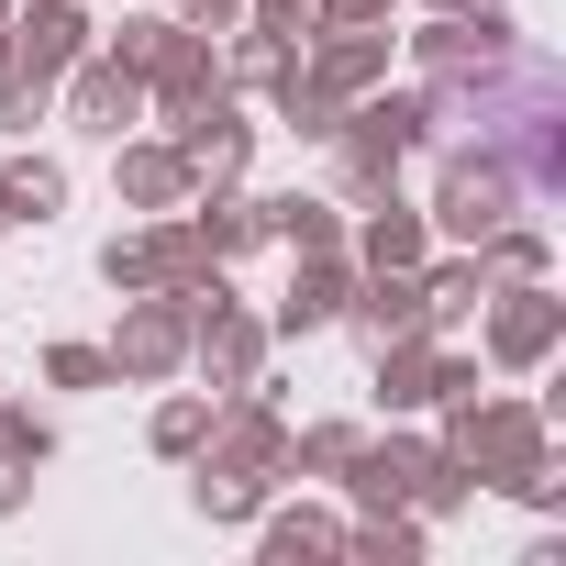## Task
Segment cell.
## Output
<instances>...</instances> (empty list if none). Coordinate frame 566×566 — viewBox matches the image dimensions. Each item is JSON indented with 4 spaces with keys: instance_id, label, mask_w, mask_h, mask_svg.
<instances>
[{
    "instance_id": "1",
    "label": "cell",
    "mask_w": 566,
    "mask_h": 566,
    "mask_svg": "<svg viewBox=\"0 0 566 566\" xmlns=\"http://www.w3.org/2000/svg\"><path fill=\"white\" fill-rule=\"evenodd\" d=\"M90 56V12L78 0H34V12L0 23V67H23V78H67Z\"/></svg>"
},
{
    "instance_id": "2",
    "label": "cell",
    "mask_w": 566,
    "mask_h": 566,
    "mask_svg": "<svg viewBox=\"0 0 566 566\" xmlns=\"http://www.w3.org/2000/svg\"><path fill=\"white\" fill-rule=\"evenodd\" d=\"M178 356H189V301H178V290H145L134 323L112 334V378H167Z\"/></svg>"
},
{
    "instance_id": "3",
    "label": "cell",
    "mask_w": 566,
    "mask_h": 566,
    "mask_svg": "<svg viewBox=\"0 0 566 566\" xmlns=\"http://www.w3.org/2000/svg\"><path fill=\"white\" fill-rule=\"evenodd\" d=\"M511 211V167L500 156H455L444 167V233H500Z\"/></svg>"
},
{
    "instance_id": "4",
    "label": "cell",
    "mask_w": 566,
    "mask_h": 566,
    "mask_svg": "<svg viewBox=\"0 0 566 566\" xmlns=\"http://www.w3.org/2000/svg\"><path fill=\"white\" fill-rule=\"evenodd\" d=\"M67 101H78V123H101V134H123V123L145 112V78H134L123 56H78V90H67Z\"/></svg>"
},
{
    "instance_id": "5",
    "label": "cell",
    "mask_w": 566,
    "mask_h": 566,
    "mask_svg": "<svg viewBox=\"0 0 566 566\" xmlns=\"http://www.w3.org/2000/svg\"><path fill=\"white\" fill-rule=\"evenodd\" d=\"M112 189H123L134 211H178V200H189V167H178V145H123Z\"/></svg>"
},
{
    "instance_id": "6",
    "label": "cell",
    "mask_w": 566,
    "mask_h": 566,
    "mask_svg": "<svg viewBox=\"0 0 566 566\" xmlns=\"http://www.w3.org/2000/svg\"><path fill=\"white\" fill-rule=\"evenodd\" d=\"M334 312H345V266H334V244H323V255L290 277V312H277V323H290V334H312V323H334Z\"/></svg>"
},
{
    "instance_id": "7",
    "label": "cell",
    "mask_w": 566,
    "mask_h": 566,
    "mask_svg": "<svg viewBox=\"0 0 566 566\" xmlns=\"http://www.w3.org/2000/svg\"><path fill=\"white\" fill-rule=\"evenodd\" d=\"M0 200H12V222H45V211L67 200V167H45V156H23V167H0Z\"/></svg>"
},
{
    "instance_id": "8",
    "label": "cell",
    "mask_w": 566,
    "mask_h": 566,
    "mask_svg": "<svg viewBox=\"0 0 566 566\" xmlns=\"http://www.w3.org/2000/svg\"><path fill=\"white\" fill-rule=\"evenodd\" d=\"M367 334H378V345H389V334H422V290H411L400 266H378V290H367Z\"/></svg>"
},
{
    "instance_id": "9",
    "label": "cell",
    "mask_w": 566,
    "mask_h": 566,
    "mask_svg": "<svg viewBox=\"0 0 566 566\" xmlns=\"http://www.w3.org/2000/svg\"><path fill=\"white\" fill-rule=\"evenodd\" d=\"M334 544H345V533H334L323 511H277V522H266V555H277V566H301V555H334Z\"/></svg>"
},
{
    "instance_id": "10",
    "label": "cell",
    "mask_w": 566,
    "mask_h": 566,
    "mask_svg": "<svg viewBox=\"0 0 566 566\" xmlns=\"http://www.w3.org/2000/svg\"><path fill=\"white\" fill-rule=\"evenodd\" d=\"M200 511H211V522H244V511H255V467L200 455Z\"/></svg>"
},
{
    "instance_id": "11",
    "label": "cell",
    "mask_w": 566,
    "mask_h": 566,
    "mask_svg": "<svg viewBox=\"0 0 566 566\" xmlns=\"http://www.w3.org/2000/svg\"><path fill=\"white\" fill-rule=\"evenodd\" d=\"M266 233H290L301 255H323L334 244V200H266Z\"/></svg>"
},
{
    "instance_id": "12",
    "label": "cell",
    "mask_w": 566,
    "mask_h": 566,
    "mask_svg": "<svg viewBox=\"0 0 566 566\" xmlns=\"http://www.w3.org/2000/svg\"><path fill=\"white\" fill-rule=\"evenodd\" d=\"M411 255H422V222L411 211H378L367 222V266H411Z\"/></svg>"
},
{
    "instance_id": "13",
    "label": "cell",
    "mask_w": 566,
    "mask_h": 566,
    "mask_svg": "<svg viewBox=\"0 0 566 566\" xmlns=\"http://www.w3.org/2000/svg\"><path fill=\"white\" fill-rule=\"evenodd\" d=\"M200 433H211V400H167L156 411V455H200Z\"/></svg>"
},
{
    "instance_id": "14",
    "label": "cell",
    "mask_w": 566,
    "mask_h": 566,
    "mask_svg": "<svg viewBox=\"0 0 566 566\" xmlns=\"http://www.w3.org/2000/svg\"><path fill=\"white\" fill-rule=\"evenodd\" d=\"M544 345H555V312H544V301L500 312V356H544Z\"/></svg>"
},
{
    "instance_id": "15",
    "label": "cell",
    "mask_w": 566,
    "mask_h": 566,
    "mask_svg": "<svg viewBox=\"0 0 566 566\" xmlns=\"http://www.w3.org/2000/svg\"><path fill=\"white\" fill-rule=\"evenodd\" d=\"M45 378H56V389H101V378H112V356H101V345H56V356H45Z\"/></svg>"
},
{
    "instance_id": "16",
    "label": "cell",
    "mask_w": 566,
    "mask_h": 566,
    "mask_svg": "<svg viewBox=\"0 0 566 566\" xmlns=\"http://www.w3.org/2000/svg\"><path fill=\"white\" fill-rule=\"evenodd\" d=\"M0 455H23V467H45V455H56V433H45L34 411H0Z\"/></svg>"
},
{
    "instance_id": "17",
    "label": "cell",
    "mask_w": 566,
    "mask_h": 566,
    "mask_svg": "<svg viewBox=\"0 0 566 566\" xmlns=\"http://www.w3.org/2000/svg\"><path fill=\"white\" fill-rule=\"evenodd\" d=\"M244 12H255L266 34H290V23H312V12H323V0H244Z\"/></svg>"
},
{
    "instance_id": "18",
    "label": "cell",
    "mask_w": 566,
    "mask_h": 566,
    "mask_svg": "<svg viewBox=\"0 0 566 566\" xmlns=\"http://www.w3.org/2000/svg\"><path fill=\"white\" fill-rule=\"evenodd\" d=\"M244 23V0H189V34H233Z\"/></svg>"
},
{
    "instance_id": "19",
    "label": "cell",
    "mask_w": 566,
    "mask_h": 566,
    "mask_svg": "<svg viewBox=\"0 0 566 566\" xmlns=\"http://www.w3.org/2000/svg\"><path fill=\"white\" fill-rule=\"evenodd\" d=\"M323 12H334V34H345V23H378L389 0H323Z\"/></svg>"
},
{
    "instance_id": "20",
    "label": "cell",
    "mask_w": 566,
    "mask_h": 566,
    "mask_svg": "<svg viewBox=\"0 0 566 566\" xmlns=\"http://www.w3.org/2000/svg\"><path fill=\"white\" fill-rule=\"evenodd\" d=\"M0 511H23V455H0Z\"/></svg>"
},
{
    "instance_id": "21",
    "label": "cell",
    "mask_w": 566,
    "mask_h": 566,
    "mask_svg": "<svg viewBox=\"0 0 566 566\" xmlns=\"http://www.w3.org/2000/svg\"><path fill=\"white\" fill-rule=\"evenodd\" d=\"M0 233H12V200H0Z\"/></svg>"
}]
</instances>
